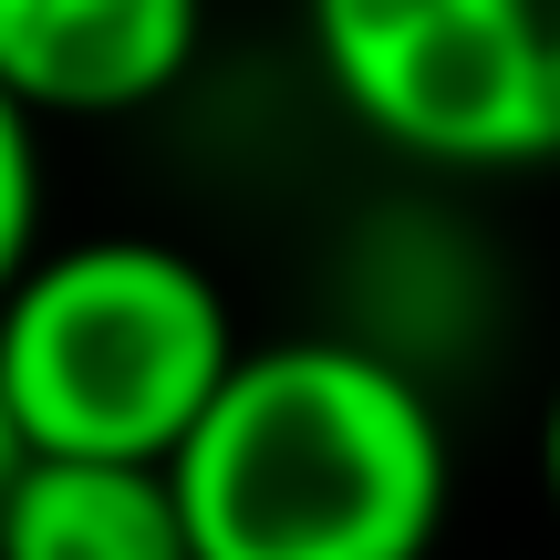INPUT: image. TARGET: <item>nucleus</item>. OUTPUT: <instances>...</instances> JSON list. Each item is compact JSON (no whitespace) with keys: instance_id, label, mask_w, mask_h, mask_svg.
<instances>
[{"instance_id":"obj_5","label":"nucleus","mask_w":560,"mask_h":560,"mask_svg":"<svg viewBox=\"0 0 560 560\" xmlns=\"http://www.w3.org/2000/svg\"><path fill=\"white\" fill-rule=\"evenodd\" d=\"M0 560H198L166 467L136 457H32L0 509Z\"/></svg>"},{"instance_id":"obj_3","label":"nucleus","mask_w":560,"mask_h":560,"mask_svg":"<svg viewBox=\"0 0 560 560\" xmlns=\"http://www.w3.org/2000/svg\"><path fill=\"white\" fill-rule=\"evenodd\" d=\"M332 104L446 177L560 166V0H301Z\"/></svg>"},{"instance_id":"obj_2","label":"nucleus","mask_w":560,"mask_h":560,"mask_svg":"<svg viewBox=\"0 0 560 560\" xmlns=\"http://www.w3.org/2000/svg\"><path fill=\"white\" fill-rule=\"evenodd\" d=\"M240 312L177 240H62L0 291V395L32 457L166 467L240 374Z\"/></svg>"},{"instance_id":"obj_6","label":"nucleus","mask_w":560,"mask_h":560,"mask_svg":"<svg viewBox=\"0 0 560 560\" xmlns=\"http://www.w3.org/2000/svg\"><path fill=\"white\" fill-rule=\"evenodd\" d=\"M32 125L42 115H21V104L0 94V291L42 260V136Z\"/></svg>"},{"instance_id":"obj_4","label":"nucleus","mask_w":560,"mask_h":560,"mask_svg":"<svg viewBox=\"0 0 560 560\" xmlns=\"http://www.w3.org/2000/svg\"><path fill=\"white\" fill-rule=\"evenodd\" d=\"M208 0H0V94L21 115L104 125L198 73Z\"/></svg>"},{"instance_id":"obj_1","label":"nucleus","mask_w":560,"mask_h":560,"mask_svg":"<svg viewBox=\"0 0 560 560\" xmlns=\"http://www.w3.org/2000/svg\"><path fill=\"white\" fill-rule=\"evenodd\" d=\"M198 560H425L457 499L446 416L353 332L249 342L166 457Z\"/></svg>"},{"instance_id":"obj_8","label":"nucleus","mask_w":560,"mask_h":560,"mask_svg":"<svg viewBox=\"0 0 560 560\" xmlns=\"http://www.w3.org/2000/svg\"><path fill=\"white\" fill-rule=\"evenodd\" d=\"M540 488H550V509H560V395H550V416H540Z\"/></svg>"},{"instance_id":"obj_7","label":"nucleus","mask_w":560,"mask_h":560,"mask_svg":"<svg viewBox=\"0 0 560 560\" xmlns=\"http://www.w3.org/2000/svg\"><path fill=\"white\" fill-rule=\"evenodd\" d=\"M21 467H32V436H21V416H11V395H0V509H11V488H21Z\"/></svg>"}]
</instances>
